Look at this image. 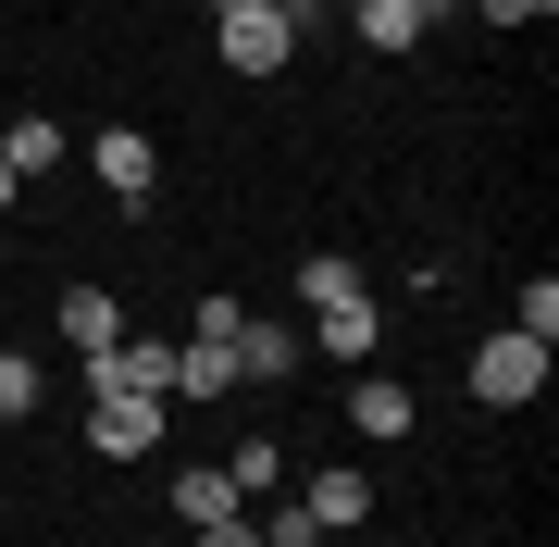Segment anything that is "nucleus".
I'll return each mask as SVG.
<instances>
[{
  "label": "nucleus",
  "mask_w": 559,
  "mask_h": 547,
  "mask_svg": "<svg viewBox=\"0 0 559 547\" xmlns=\"http://www.w3.org/2000/svg\"><path fill=\"white\" fill-rule=\"evenodd\" d=\"M299 348L311 361H373V336H385V311H373V286H360V262H336V249H311L299 262Z\"/></svg>",
  "instance_id": "obj_1"
},
{
  "label": "nucleus",
  "mask_w": 559,
  "mask_h": 547,
  "mask_svg": "<svg viewBox=\"0 0 559 547\" xmlns=\"http://www.w3.org/2000/svg\"><path fill=\"white\" fill-rule=\"evenodd\" d=\"M460 385H473L485 411H522V399L547 385V336H485L473 361H460Z\"/></svg>",
  "instance_id": "obj_2"
},
{
  "label": "nucleus",
  "mask_w": 559,
  "mask_h": 547,
  "mask_svg": "<svg viewBox=\"0 0 559 547\" xmlns=\"http://www.w3.org/2000/svg\"><path fill=\"white\" fill-rule=\"evenodd\" d=\"M224 75H286V50H299V13H261V0H224Z\"/></svg>",
  "instance_id": "obj_3"
},
{
  "label": "nucleus",
  "mask_w": 559,
  "mask_h": 547,
  "mask_svg": "<svg viewBox=\"0 0 559 547\" xmlns=\"http://www.w3.org/2000/svg\"><path fill=\"white\" fill-rule=\"evenodd\" d=\"M87 399H175V348L162 336H112L87 361Z\"/></svg>",
  "instance_id": "obj_4"
},
{
  "label": "nucleus",
  "mask_w": 559,
  "mask_h": 547,
  "mask_svg": "<svg viewBox=\"0 0 559 547\" xmlns=\"http://www.w3.org/2000/svg\"><path fill=\"white\" fill-rule=\"evenodd\" d=\"M87 175H100L124 212H138L150 187H162V163H150V138H138V124H100V138H87Z\"/></svg>",
  "instance_id": "obj_5"
},
{
  "label": "nucleus",
  "mask_w": 559,
  "mask_h": 547,
  "mask_svg": "<svg viewBox=\"0 0 559 547\" xmlns=\"http://www.w3.org/2000/svg\"><path fill=\"white\" fill-rule=\"evenodd\" d=\"M87 448L100 461H150L162 448V399H87Z\"/></svg>",
  "instance_id": "obj_6"
},
{
  "label": "nucleus",
  "mask_w": 559,
  "mask_h": 547,
  "mask_svg": "<svg viewBox=\"0 0 559 547\" xmlns=\"http://www.w3.org/2000/svg\"><path fill=\"white\" fill-rule=\"evenodd\" d=\"M348 25H360V50H423V25H448V0H348Z\"/></svg>",
  "instance_id": "obj_7"
},
{
  "label": "nucleus",
  "mask_w": 559,
  "mask_h": 547,
  "mask_svg": "<svg viewBox=\"0 0 559 547\" xmlns=\"http://www.w3.org/2000/svg\"><path fill=\"white\" fill-rule=\"evenodd\" d=\"M224 348H237V385H286V373L311 361L299 324H249V311H237V336H224Z\"/></svg>",
  "instance_id": "obj_8"
},
{
  "label": "nucleus",
  "mask_w": 559,
  "mask_h": 547,
  "mask_svg": "<svg viewBox=\"0 0 559 547\" xmlns=\"http://www.w3.org/2000/svg\"><path fill=\"white\" fill-rule=\"evenodd\" d=\"M112 336H124V299H112V286H62V348H75V361H100Z\"/></svg>",
  "instance_id": "obj_9"
},
{
  "label": "nucleus",
  "mask_w": 559,
  "mask_h": 547,
  "mask_svg": "<svg viewBox=\"0 0 559 547\" xmlns=\"http://www.w3.org/2000/svg\"><path fill=\"white\" fill-rule=\"evenodd\" d=\"M175 399H237V348L224 336H175Z\"/></svg>",
  "instance_id": "obj_10"
},
{
  "label": "nucleus",
  "mask_w": 559,
  "mask_h": 547,
  "mask_svg": "<svg viewBox=\"0 0 559 547\" xmlns=\"http://www.w3.org/2000/svg\"><path fill=\"white\" fill-rule=\"evenodd\" d=\"M299 510H311L323 535H348V523H373V473H311V498H299Z\"/></svg>",
  "instance_id": "obj_11"
},
{
  "label": "nucleus",
  "mask_w": 559,
  "mask_h": 547,
  "mask_svg": "<svg viewBox=\"0 0 559 547\" xmlns=\"http://www.w3.org/2000/svg\"><path fill=\"white\" fill-rule=\"evenodd\" d=\"M50 163H62V124H50V112H13V124H0V175H13V187L50 175Z\"/></svg>",
  "instance_id": "obj_12"
},
{
  "label": "nucleus",
  "mask_w": 559,
  "mask_h": 547,
  "mask_svg": "<svg viewBox=\"0 0 559 547\" xmlns=\"http://www.w3.org/2000/svg\"><path fill=\"white\" fill-rule=\"evenodd\" d=\"M348 424L373 436V448H385V436H411V385H385V373H360V385H348Z\"/></svg>",
  "instance_id": "obj_13"
},
{
  "label": "nucleus",
  "mask_w": 559,
  "mask_h": 547,
  "mask_svg": "<svg viewBox=\"0 0 559 547\" xmlns=\"http://www.w3.org/2000/svg\"><path fill=\"white\" fill-rule=\"evenodd\" d=\"M175 510H187V523H200V535H212V523H237V510H249V498H237V473H224V461H212V473H187V486H175Z\"/></svg>",
  "instance_id": "obj_14"
},
{
  "label": "nucleus",
  "mask_w": 559,
  "mask_h": 547,
  "mask_svg": "<svg viewBox=\"0 0 559 547\" xmlns=\"http://www.w3.org/2000/svg\"><path fill=\"white\" fill-rule=\"evenodd\" d=\"M224 473H237V498H261V486L286 473V448H274V436H249V448H224Z\"/></svg>",
  "instance_id": "obj_15"
},
{
  "label": "nucleus",
  "mask_w": 559,
  "mask_h": 547,
  "mask_svg": "<svg viewBox=\"0 0 559 547\" xmlns=\"http://www.w3.org/2000/svg\"><path fill=\"white\" fill-rule=\"evenodd\" d=\"M510 336H559V274H522V311H510Z\"/></svg>",
  "instance_id": "obj_16"
},
{
  "label": "nucleus",
  "mask_w": 559,
  "mask_h": 547,
  "mask_svg": "<svg viewBox=\"0 0 559 547\" xmlns=\"http://www.w3.org/2000/svg\"><path fill=\"white\" fill-rule=\"evenodd\" d=\"M25 411H38V361H13V348H0V424H25Z\"/></svg>",
  "instance_id": "obj_17"
},
{
  "label": "nucleus",
  "mask_w": 559,
  "mask_h": 547,
  "mask_svg": "<svg viewBox=\"0 0 559 547\" xmlns=\"http://www.w3.org/2000/svg\"><path fill=\"white\" fill-rule=\"evenodd\" d=\"M261 547H323V523H311V510H299V498H286V510H274V523H261Z\"/></svg>",
  "instance_id": "obj_18"
},
{
  "label": "nucleus",
  "mask_w": 559,
  "mask_h": 547,
  "mask_svg": "<svg viewBox=\"0 0 559 547\" xmlns=\"http://www.w3.org/2000/svg\"><path fill=\"white\" fill-rule=\"evenodd\" d=\"M559 0H485V25H547Z\"/></svg>",
  "instance_id": "obj_19"
},
{
  "label": "nucleus",
  "mask_w": 559,
  "mask_h": 547,
  "mask_svg": "<svg viewBox=\"0 0 559 547\" xmlns=\"http://www.w3.org/2000/svg\"><path fill=\"white\" fill-rule=\"evenodd\" d=\"M200 547H261V535H249V523H212V535H200Z\"/></svg>",
  "instance_id": "obj_20"
},
{
  "label": "nucleus",
  "mask_w": 559,
  "mask_h": 547,
  "mask_svg": "<svg viewBox=\"0 0 559 547\" xmlns=\"http://www.w3.org/2000/svg\"><path fill=\"white\" fill-rule=\"evenodd\" d=\"M212 13H224V0H212ZM261 13H299V25H311V0H261Z\"/></svg>",
  "instance_id": "obj_21"
},
{
  "label": "nucleus",
  "mask_w": 559,
  "mask_h": 547,
  "mask_svg": "<svg viewBox=\"0 0 559 547\" xmlns=\"http://www.w3.org/2000/svg\"><path fill=\"white\" fill-rule=\"evenodd\" d=\"M0 212H13V175H0Z\"/></svg>",
  "instance_id": "obj_22"
}]
</instances>
